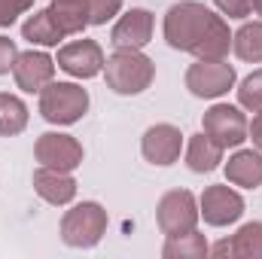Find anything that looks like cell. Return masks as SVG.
I'll return each mask as SVG.
<instances>
[{
  "label": "cell",
  "mask_w": 262,
  "mask_h": 259,
  "mask_svg": "<svg viewBox=\"0 0 262 259\" xmlns=\"http://www.w3.org/2000/svg\"><path fill=\"white\" fill-rule=\"evenodd\" d=\"M216 21V12H210L204 3L195 0H180L165 12V40L171 49L180 52H192L201 46L204 34L210 31V25Z\"/></svg>",
  "instance_id": "cell-1"
},
{
  "label": "cell",
  "mask_w": 262,
  "mask_h": 259,
  "mask_svg": "<svg viewBox=\"0 0 262 259\" xmlns=\"http://www.w3.org/2000/svg\"><path fill=\"white\" fill-rule=\"evenodd\" d=\"M104 76L116 95H140L152 85L156 64L140 49H119L116 46V52L104 61Z\"/></svg>",
  "instance_id": "cell-2"
},
{
  "label": "cell",
  "mask_w": 262,
  "mask_h": 259,
  "mask_svg": "<svg viewBox=\"0 0 262 259\" xmlns=\"http://www.w3.org/2000/svg\"><path fill=\"white\" fill-rule=\"evenodd\" d=\"M89 110V92L76 82H49L40 92V113L52 125H73Z\"/></svg>",
  "instance_id": "cell-3"
},
{
  "label": "cell",
  "mask_w": 262,
  "mask_h": 259,
  "mask_svg": "<svg viewBox=\"0 0 262 259\" xmlns=\"http://www.w3.org/2000/svg\"><path fill=\"white\" fill-rule=\"evenodd\" d=\"M107 232V210L98 201L73 204L61 220V238L67 247H95Z\"/></svg>",
  "instance_id": "cell-4"
},
{
  "label": "cell",
  "mask_w": 262,
  "mask_h": 259,
  "mask_svg": "<svg viewBox=\"0 0 262 259\" xmlns=\"http://www.w3.org/2000/svg\"><path fill=\"white\" fill-rule=\"evenodd\" d=\"M198 201L189 189H171L159 198L156 207V223L162 229V235L174 238V235H186L198 226Z\"/></svg>",
  "instance_id": "cell-5"
},
{
  "label": "cell",
  "mask_w": 262,
  "mask_h": 259,
  "mask_svg": "<svg viewBox=\"0 0 262 259\" xmlns=\"http://www.w3.org/2000/svg\"><path fill=\"white\" fill-rule=\"evenodd\" d=\"M201 128H204V134H210L223 149H229V146H241V143L247 140V128H250V122H247V116L241 113V107H232V104H213V107L204 113Z\"/></svg>",
  "instance_id": "cell-6"
},
{
  "label": "cell",
  "mask_w": 262,
  "mask_h": 259,
  "mask_svg": "<svg viewBox=\"0 0 262 259\" xmlns=\"http://www.w3.org/2000/svg\"><path fill=\"white\" fill-rule=\"evenodd\" d=\"M34 156L40 165L46 168H55V171H76L82 165V146L76 137L61 134V131H46L37 137V146H34Z\"/></svg>",
  "instance_id": "cell-7"
},
{
  "label": "cell",
  "mask_w": 262,
  "mask_h": 259,
  "mask_svg": "<svg viewBox=\"0 0 262 259\" xmlns=\"http://www.w3.org/2000/svg\"><path fill=\"white\" fill-rule=\"evenodd\" d=\"M235 67L226 64L223 58L220 61H204L198 58L195 64L186 70V89L195 95V98H220L226 95L232 85H235Z\"/></svg>",
  "instance_id": "cell-8"
},
{
  "label": "cell",
  "mask_w": 262,
  "mask_h": 259,
  "mask_svg": "<svg viewBox=\"0 0 262 259\" xmlns=\"http://www.w3.org/2000/svg\"><path fill=\"white\" fill-rule=\"evenodd\" d=\"M198 213L204 217L207 226H229V223H238L241 213H244V198L229 189V186H207L201 198H198Z\"/></svg>",
  "instance_id": "cell-9"
},
{
  "label": "cell",
  "mask_w": 262,
  "mask_h": 259,
  "mask_svg": "<svg viewBox=\"0 0 262 259\" xmlns=\"http://www.w3.org/2000/svg\"><path fill=\"white\" fill-rule=\"evenodd\" d=\"M180 149H183V134L177 125H168V122H159L152 128L143 131V140H140V153L149 165H159V168H168L180 159Z\"/></svg>",
  "instance_id": "cell-10"
},
{
  "label": "cell",
  "mask_w": 262,
  "mask_h": 259,
  "mask_svg": "<svg viewBox=\"0 0 262 259\" xmlns=\"http://www.w3.org/2000/svg\"><path fill=\"white\" fill-rule=\"evenodd\" d=\"M58 67L76 79H92L104 70V49L95 40H73L58 52Z\"/></svg>",
  "instance_id": "cell-11"
},
{
  "label": "cell",
  "mask_w": 262,
  "mask_h": 259,
  "mask_svg": "<svg viewBox=\"0 0 262 259\" xmlns=\"http://www.w3.org/2000/svg\"><path fill=\"white\" fill-rule=\"evenodd\" d=\"M12 76H15V82H18V89L21 92H43L49 82H52V76H55V61L46 55V52H18V58H15V64H12Z\"/></svg>",
  "instance_id": "cell-12"
},
{
  "label": "cell",
  "mask_w": 262,
  "mask_h": 259,
  "mask_svg": "<svg viewBox=\"0 0 262 259\" xmlns=\"http://www.w3.org/2000/svg\"><path fill=\"white\" fill-rule=\"evenodd\" d=\"M110 40L119 49H143L152 40V12L149 9H128L113 25Z\"/></svg>",
  "instance_id": "cell-13"
},
{
  "label": "cell",
  "mask_w": 262,
  "mask_h": 259,
  "mask_svg": "<svg viewBox=\"0 0 262 259\" xmlns=\"http://www.w3.org/2000/svg\"><path fill=\"white\" fill-rule=\"evenodd\" d=\"M34 189H37V195H40L43 201L61 207V204H70V201H73V195H76V180H73L67 171H55V168L40 165V168L34 171Z\"/></svg>",
  "instance_id": "cell-14"
},
{
  "label": "cell",
  "mask_w": 262,
  "mask_h": 259,
  "mask_svg": "<svg viewBox=\"0 0 262 259\" xmlns=\"http://www.w3.org/2000/svg\"><path fill=\"white\" fill-rule=\"evenodd\" d=\"M226 177H229V183L244 186V189L262 186V153L259 149H238L226 162Z\"/></svg>",
  "instance_id": "cell-15"
},
{
  "label": "cell",
  "mask_w": 262,
  "mask_h": 259,
  "mask_svg": "<svg viewBox=\"0 0 262 259\" xmlns=\"http://www.w3.org/2000/svg\"><path fill=\"white\" fill-rule=\"evenodd\" d=\"M216 256H241V259H262V223H247L238 229V235L220 241L213 247Z\"/></svg>",
  "instance_id": "cell-16"
},
{
  "label": "cell",
  "mask_w": 262,
  "mask_h": 259,
  "mask_svg": "<svg viewBox=\"0 0 262 259\" xmlns=\"http://www.w3.org/2000/svg\"><path fill=\"white\" fill-rule=\"evenodd\" d=\"M220 162H223V146L210 134L201 131V134H192L189 137V146H186V165H189V171L210 174V171L220 168Z\"/></svg>",
  "instance_id": "cell-17"
},
{
  "label": "cell",
  "mask_w": 262,
  "mask_h": 259,
  "mask_svg": "<svg viewBox=\"0 0 262 259\" xmlns=\"http://www.w3.org/2000/svg\"><path fill=\"white\" fill-rule=\"evenodd\" d=\"M21 37L28 43H37V46H58V40H64L67 34L58 28V21L52 18L49 9H40L21 25Z\"/></svg>",
  "instance_id": "cell-18"
},
{
  "label": "cell",
  "mask_w": 262,
  "mask_h": 259,
  "mask_svg": "<svg viewBox=\"0 0 262 259\" xmlns=\"http://www.w3.org/2000/svg\"><path fill=\"white\" fill-rule=\"evenodd\" d=\"M232 49L241 61L247 64H262V21H247L241 31L232 37Z\"/></svg>",
  "instance_id": "cell-19"
},
{
  "label": "cell",
  "mask_w": 262,
  "mask_h": 259,
  "mask_svg": "<svg viewBox=\"0 0 262 259\" xmlns=\"http://www.w3.org/2000/svg\"><path fill=\"white\" fill-rule=\"evenodd\" d=\"M207 250H210V247H207L204 235H198L195 229H192V232H186V235L168 238L165 247H162V256L165 259H201Z\"/></svg>",
  "instance_id": "cell-20"
},
{
  "label": "cell",
  "mask_w": 262,
  "mask_h": 259,
  "mask_svg": "<svg viewBox=\"0 0 262 259\" xmlns=\"http://www.w3.org/2000/svg\"><path fill=\"white\" fill-rule=\"evenodd\" d=\"M25 125H28V107L21 104V98L0 92V134L12 137V134L25 131Z\"/></svg>",
  "instance_id": "cell-21"
},
{
  "label": "cell",
  "mask_w": 262,
  "mask_h": 259,
  "mask_svg": "<svg viewBox=\"0 0 262 259\" xmlns=\"http://www.w3.org/2000/svg\"><path fill=\"white\" fill-rule=\"evenodd\" d=\"M238 101H241V107L250 110V113H259L262 110V67L253 70L250 76H244V82H241V89H238Z\"/></svg>",
  "instance_id": "cell-22"
},
{
  "label": "cell",
  "mask_w": 262,
  "mask_h": 259,
  "mask_svg": "<svg viewBox=\"0 0 262 259\" xmlns=\"http://www.w3.org/2000/svg\"><path fill=\"white\" fill-rule=\"evenodd\" d=\"M122 0H85V15L89 25H107L113 15H119Z\"/></svg>",
  "instance_id": "cell-23"
},
{
  "label": "cell",
  "mask_w": 262,
  "mask_h": 259,
  "mask_svg": "<svg viewBox=\"0 0 262 259\" xmlns=\"http://www.w3.org/2000/svg\"><path fill=\"white\" fill-rule=\"evenodd\" d=\"M31 6H34V0H0V28H9Z\"/></svg>",
  "instance_id": "cell-24"
},
{
  "label": "cell",
  "mask_w": 262,
  "mask_h": 259,
  "mask_svg": "<svg viewBox=\"0 0 262 259\" xmlns=\"http://www.w3.org/2000/svg\"><path fill=\"white\" fill-rule=\"evenodd\" d=\"M213 3L229 18H247L253 12V0H213Z\"/></svg>",
  "instance_id": "cell-25"
},
{
  "label": "cell",
  "mask_w": 262,
  "mask_h": 259,
  "mask_svg": "<svg viewBox=\"0 0 262 259\" xmlns=\"http://www.w3.org/2000/svg\"><path fill=\"white\" fill-rule=\"evenodd\" d=\"M15 58H18V49H15V43H12L9 37H0V76L12 70Z\"/></svg>",
  "instance_id": "cell-26"
},
{
  "label": "cell",
  "mask_w": 262,
  "mask_h": 259,
  "mask_svg": "<svg viewBox=\"0 0 262 259\" xmlns=\"http://www.w3.org/2000/svg\"><path fill=\"white\" fill-rule=\"evenodd\" d=\"M247 137L253 140V146H256V149L262 153V110L256 113V116H253V125L247 128Z\"/></svg>",
  "instance_id": "cell-27"
},
{
  "label": "cell",
  "mask_w": 262,
  "mask_h": 259,
  "mask_svg": "<svg viewBox=\"0 0 262 259\" xmlns=\"http://www.w3.org/2000/svg\"><path fill=\"white\" fill-rule=\"evenodd\" d=\"M55 3H64V6H85V0H55Z\"/></svg>",
  "instance_id": "cell-28"
},
{
  "label": "cell",
  "mask_w": 262,
  "mask_h": 259,
  "mask_svg": "<svg viewBox=\"0 0 262 259\" xmlns=\"http://www.w3.org/2000/svg\"><path fill=\"white\" fill-rule=\"evenodd\" d=\"M253 12H256V15H262V0H253Z\"/></svg>",
  "instance_id": "cell-29"
}]
</instances>
